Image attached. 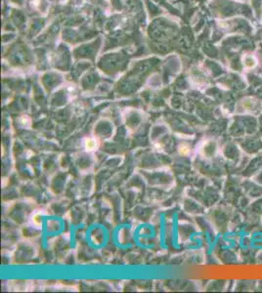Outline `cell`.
I'll return each mask as SVG.
<instances>
[{"instance_id": "1", "label": "cell", "mask_w": 262, "mask_h": 293, "mask_svg": "<svg viewBox=\"0 0 262 293\" xmlns=\"http://www.w3.org/2000/svg\"><path fill=\"white\" fill-rule=\"evenodd\" d=\"M97 147V143L96 141L92 138H87L85 139L84 141V148L86 149V150H94Z\"/></svg>"}, {"instance_id": "2", "label": "cell", "mask_w": 262, "mask_h": 293, "mask_svg": "<svg viewBox=\"0 0 262 293\" xmlns=\"http://www.w3.org/2000/svg\"><path fill=\"white\" fill-rule=\"evenodd\" d=\"M246 66H249V67H253L254 65H255L254 61H253V59L251 58V57L246 58Z\"/></svg>"}, {"instance_id": "3", "label": "cell", "mask_w": 262, "mask_h": 293, "mask_svg": "<svg viewBox=\"0 0 262 293\" xmlns=\"http://www.w3.org/2000/svg\"><path fill=\"white\" fill-rule=\"evenodd\" d=\"M188 152H189V150H188V148H187V147L181 146L180 148H179V153H180L181 155H187Z\"/></svg>"}, {"instance_id": "4", "label": "cell", "mask_w": 262, "mask_h": 293, "mask_svg": "<svg viewBox=\"0 0 262 293\" xmlns=\"http://www.w3.org/2000/svg\"><path fill=\"white\" fill-rule=\"evenodd\" d=\"M33 219H34V220H32V221L34 222V224H35V225H37V226H38V225H40V224H41V220H38V217H37V216H36V217H34Z\"/></svg>"}]
</instances>
